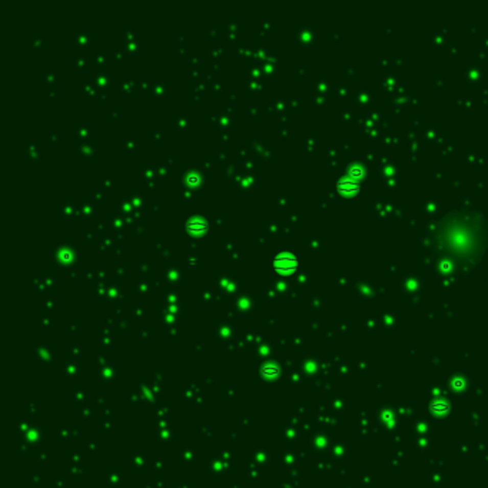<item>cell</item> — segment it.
<instances>
[{
    "instance_id": "cell-1",
    "label": "cell",
    "mask_w": 488,
    "mask_h": 488,
    "mask_svg": "<svg viewBox=\"0 0 488 488\" xmlns=\"http://www.w3.org/2000/svg\"><path fill=\"white\" fill-rule=\"evenodd\" d=\"M298 265V259L295 258L292 253H289V252H282V253H278L275 259H273V266H275V269L276 271H280V272H285V271H291V269H295Z\"/></svg>"
},
{
    "instance_id": "cell-2",
    "label": "cell",
    "mask_w": 488,
    "mask_h": 488,
    "mask_svg": "<svg viewBox=\"0 0 488 488\" xmlns=\"http://www.w3.org/2000/svg\"><path fill=\"white\" fill-rule=\"evenodd\" d=\"M187 228L191 232H205L208 230V222H205L203 219H191L187 223Z\"/></svg>"
}]
</instances>
